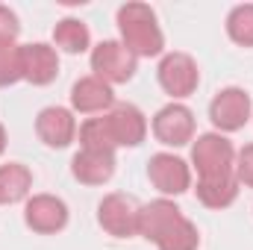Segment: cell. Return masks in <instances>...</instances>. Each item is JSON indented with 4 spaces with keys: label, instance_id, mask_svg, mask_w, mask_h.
<instances>
[{
    "label": "cell",
    "instance_id": "6da1fadb",
    "mask_svg": "<svg viewBox=\"0 0 253 250\" xmlns=\"http://www.w3.org/2000/svg\"><path fill=\"white\" fill-rule=\"evenodd\" d=\"M118 30H121V44L135 59L159 56L165 50V36L156 24V12L147 3H124L118 9Z\"/></svg>",
    "mask_w": 253,
    "mask_h": 250
},
{
    "label": "cell",
    "instance_id": "7a4b0ae2",
    "mask_svg": "<svg viewBox=\"0 0 253 250\" xmlns=\"http://www.w3.org/2000/svg\"><path fill=\"white\" fill-rule=\"evenodd\" d=\"M191 165L197 168L200 180H218V177H233L236 165V147L227 135L221 132H203L191 144Z\"/></svg>",
    "mask_w": 253,
    "mask_h": 250
},
{
    "label": "cell",
    "instance_id": "3957f363",
    "mask_svg": "<svg viewBox=\"0 0 253 250\" xmlns=\"http://www.w3.org/2000/svg\"><path fill=\"white\" fill-rule=\"evenodd\" d=\"M138 203L135 197L121 194V191H112L100 200L97 206V221L100 227L115 236V239H129V236H138Z\"/></svg>",
    "mask_w": 253,
    "mask_h": 250
},
{
    "label": "cell",
    "instance_id": "277c9868",
    "mask_svg": "<svg viewBox=\"0 0 253 250\" xmlns=\"http://www.w3.org/2000/svg\"><path fill=\"white\" fill-rule=\"evenodd\" d=\"M253 112V100L251 94L239 85H230V88H221L212 103H209V118L212 124L218 126L221 132H236L251 121Z\"/></svg>",
    "mask_w": 253,
    "mask_h": 250
},
{
    "label": "cell",
    "instance_id": "5b68a950",
    "mask_svg": "<svg viewBox=\"0 0 253 250\" xmlns=\"http://www.w3.org/2000/svg\"><path fill=\"white\" fill-rule=\"evenodd\" d=\"M135 65H138V59L126 50L121 42H100L91 50V71L106 85H118V83L132 80Z\"/></svg>",
    "mask_w": 253,
    "mask_h": 250
},
{
    "label": "cell",
    "instance_id": "8992f818",
    "mask_svg": "<svg viewBox=\"0 0 253 250\" xmlns=\"http://www.w3.org/2000/svg\"><path fill=\"white\" fill-rule=\"evenodd\" d=\"M153 135L165 147H183L194 138V115L186 103H168L153 115Z\"/></svg>",
    "mask_w": 253,
    "mask_h": 250
},
{
    "label": "cell",
    "instance_id": "52a82bcc",
    "mask_svg": "<svg viewBox=\"0 0 253 250\" xmlns=\"http://www.w3.org/2000/svg\"><path fill=\"white\" fill-rule=\"evenodd\" d=\"M200 83V71L197 62L191 59L189 53H165L159 62V85L165 88V94L171 97H189L194 94Z\"/></svg>",
    "mask_w": 253,
    "mask_h": 250
},
{
    "label": "cell",
    "instance_id": "ba28073f",
    "mask_svg": "<svg viewBox=\"0 0 253 250\" xmlns=\"http://www.w3.org/2000/svg\"><path fill=\"white\" fill-rule=\"evenodd\" d=\"M24 221L33 233L53 236L68 224V206L56 194H33L24 206Z\"/></svg>",
    "mask_w": 253,
    "mask_h": 250
},
{
    "label": "cell",
    "instance_id": "9c48e42d",
    "mask_svg": "<svg viewBox=\"0 0 253 250\" xmlns=\"http://www.w3.org/2000/svg\"><path fill=\"white\" fill-rule=\"evenodd\" d=\"M147 177H150V183L159 188L165 197H171V194L177 197V194L189 191V186H191L189 162L180 159V156H174V153H156V156H150Z\"/></svg>",
    "mask_w": 253,
    "mask_h": 250
},
{
    "label": "cell",
    "instance_id": "30bf717a",
    "mask_svg": "<svg viewBox=\"0 0 253 250\" xmlns=\"http://www.w3.org/2000/svg\"><path fill=\"white\" fill-rule=\"evenodd\" d=\"M106 124L112 132V141L118 147H138L147 135V121L144 112L132 103H118L112 106V112L106 115Z\"/></svg>",
    "mask_w": 253,
    "mask_h": 250
},
{
    "label": "cell",
    "instance_id": "8fae6325",
    "mask_svg": "<svg viewBox=\"0 0 253 250\" xmlns=\"http://www.w3.org/2000/svg\"><path fill=\"white\" fill-rule=\"evenodd\" d=\"M180 218H183V209L174 200H168V197L150 200L138 209V236H144L147 242L156 245Z\"/></svg>",
    "mask_w": 253,
    "mask_h": 250
},
{
    "label": "cell",
    "instance_id": "7c38bea8",
    "mask_svg": "<svg viewBox=\"0 0 253 250\" xmlns=\"http://www.w3.org/2000/svg\"><path fill=\"white\" fill-rule=\"evenodd\" d=\"M36 132L39 138L47 144V147H68L77 135V121H74V112L65 109V106H47L39 112L36 118Z\"/></svg>",
    "mask_w": 253,
    "mask_h": 250
},
{
    "label": "cell",
    "instance_id": "4fadbf2b",
    "mask_svg": "<svg viewBox=\"0 0 253 250\" xmlns=\"http://www.w3.org/2000/svg\"><path fill=\"white\" fill-rule=\"evenodd\" d=\"M21 56H24V80H30L33 85H47L56 80V74H59L56 47H50L44 42L21 44Z\"/></svg>",
    "mask_w": 253,
    "mask_h": 250
},
{
    "label": "cell",
    "instance_id": "5bb4252c",
    "mask_svg": "<svg viewBox=\"0 0 253 250\" xmlns=\"http://www.w3.org/2000/svg\"><path fill=\"white\" fill-rule=\"evenodd\" d=\"M71 174L85 186H103L115 174V153H97V150H80L71 159Z\"/></svg>",
    "mask_w": 253,
    "mask_h": 250
},
{
    "label": "cell",
    "instance_id": "9a60e30c",
    "mask_svg": "<svg viewBox=\"0 0 253 250\" xmlns=\"http://www.w3.org/2000/svg\"><path fill=\"white\" fill-rule=\"evenodd\" d=\"M115 103L112 85H106L97 77H80L71 85V106L77 112H103Z\"/></svg>",
    "mask_w": 253,
    "mask_h": 250
},
{
    "label": "cell",
    "instance_id": "2e32d148",
    "mask_svg": "<svg viewBox=\"0 0 253 250\" xmlns=\"http://www.w3.org/2000/svg\"><path fill=\"white\" fill-rule=\"evenodd\" d=\"M30 188H33V174L27 165H21V162L0 165V206L27 200Z\"/></svg>",
    "mask_w": 253,
    "mask_h": 250
},
{
    "label": "cell",
    "instance_id": "e0dca14e",
    "mask_svg": "<svg viewBox=\"0 0 253 250\" xmlns=\"http://www.w3.org/2000/svg\"><path fill=\"white\" fill-rule=\"evenodd\" d=\"M239 197L236 177H218V180H197V200L209 209H227Z\"/></svg>",
    "mask_w": 253,
    "mask_h": 250
},
{
    "label": "cell",
    "instance_id": "ac0fdd59",
    "mask_svg": "<svg viewBox=\"0 0 253 250\" xmlns=\"http://www.w3.org/2000/svg\"><path fill=\"white\" fill-rule=\"evenodd\" d=\"M53 42L56 47H62L65 53H83L91 44V33L80 18H62L53 27Z\"/></svg>",
    "mask_w": 253,
    "mask_h": 250
},
{
    "label": "cell",
    "instance_id": "d6986e66",
    "mask_svg": "<svg viewBox=\"0 0 253 250\" xmlns=\"http://www.w3.org/2000/svg\"><path fill=\"white\" fill-rule=\"evenodd\" d=\"M80 150H97V153H115V141L106 118H88L85 124L80 126Z\"/></svg>",
    "mask_w": 253,
    "mask_h": 250
},
{
    "label": "cell",
    "instance_id": "ffe728a7",
    "mask_svg": "<svg viewBox=\"0 0 253 250\" xmlns=\"http://www.w3.org/2000/svg\"><path fill=\"white\" fill-rule=\"evenodd\" d=\"M156 248L159 250H197L200 248V233H197V227L191 224L189 218L183 215V218L156 242Z\"/></svg>",
    "mask_w": 253,
    "mask_h": 250
},
{
    "label": "cell",
    "instance_id": "44dd1931",
    "mask_svg": "<svg viewBox=\"0 0 253 250\" xmlns=\"http://www.w3.org/2000/svg\"><path fill=\"white\" fill-rule=\"evenodd\" d=\"M227 33L236 44L253 47V3H242L227 15Z\"/></svg>",
    "mask_w": 253,
    "mask_h": 250
},
{
    "label": "cell",
    "instance_id": "7402d4cb",
    "mask_svg": "<svg viewBox=\"0 0 253 250\" xmlns=\"http://www.w3.org/2000/svg\"><path fill=\"white\" fill-rule=\"evenodd\" d=\"M24 80V56H21V44L9 42L0 44V85H12Z\"/></svg>",
    "mask_w": 253,
    "mask_h": 250
},
{
    "label": "cell",
    "instance_id": "603a6c76",
    "mask_svg": "<svg viewBox=\"0 0 253 250\" xmlns=\"http://www.w3.org/2000/svg\"><path fill=\"white\" fill-rule=\"evenodd\" d=\"M233 177L239 180V186L253 188V144H245L236 153V165H233Z\"/></svg>",
    "mask_w": 253,
    "mask_h": 250
},
{
    "label": "cell",
    "instance_id": "cb8c5ba5",
    "mask_svg": "<svg viewBox=\"0 0 253 250\" xmlns=\"http://www.w3.org/2000/svg\"><path fill=\"white\" fill-rule=\"evenodd\" d=\"M21 33V24H18V15L9 9V6H0V44H9L15 42Z\"/></svg>",
    "mask_w": 253,
    "mask_h": 250
},
{
    "label": "cell",
    "instance_id": "d4e9b609",
    "mask_svg": "<svg viewBox=\"0 0 253 250\" xmlns=\"http://www.w3.org/2000/svg\"><path fill=\"white\" fill-rule=\"evenodd\" d=\"M6 150V129H3V124H0V153Z\"/></svg>",
    "mask_w": 253,
    "mask_h": 250
}]
</instances>
